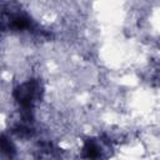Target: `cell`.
Segmentation results:
<instances>
[{
  "mask_svg": "<svg viewBox=\"0 0 160 160\" xmlns=\"http://www.w3.org/2000/svg\"><path fill=\"white\" fill-rule=\"evenodd\" d=\"M41 95V85L39 80L31 79L14 89L12 96L22 111H31Z\"/></svg>",
  "mask_w": 160,
  "mask_h": 160,
  "instance_id": "6da1fadb",
  "label": "cell"
},
{
  "mask_svg": "<svg viewBox=\"0 0 160 160\" xmlns=\"http://www.w3.org/2000/svg\"><path fill=\"white\" fill-rule=\"evenodd\" d=\"M31 28H32L31 19L22 12H14L6 16L5 29H9L11 31H25V30H30Z\"/></svg>",
  "mask_w": 160,
  "mask_h": 160,
  "instance_id": "7a4b0ae2",
  "label": "cell"
},
{
  "mask_svg": "<svg viewBox=\"0 0 160 160\" xmlns=\"http://www.w3.org/2000/svg\"><path fill=\"white\" fill-rule=\"evenodd\" d=\"M82 158H90V159H95V158H100L101 156V148L99 146V144L94 140V139H89L85 141L84 146H82Z\"/></svg>",
  "mask_w": 160,
  "mask_h": 160,
  "instance_id": "3957f363",
  "label": "cell"
},
{
  "mask_svg": "<svg viewBox=\"0 0 160 160\" xmlns=\"http://www.w3.org/2000/svg\"><path fill=\"white\" fill-rule=\"evenodd\" d=\"M0 151L9 158H12L15 155V146L5 135H0Z\"/></svg>",
  "mask_w": 160,
  "mask_h": 160,
  "instance_id": "277c9868",
  "label": "cell"
},
{
  "mask_svg": "<svg viewBox=\"0 0 160 160\" xmlns=\"http://www.w3.org/2000/svg\"><path fill=\"white\" fill-rule=\"evenodd\" d=\"M0 29H2V15H0Z\"/></svg>",
  "mask_w": 160,
  "mask_h": 160,
  "instance_id": "5b68a950",
  "label": "cell"
}]
</instances>
